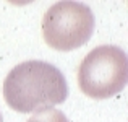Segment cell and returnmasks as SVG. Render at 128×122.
Returning a JSON list of instances; mask_svg holds the SVG:
<instances>
[{
    "mask_svg": "<svg viewBox=\"0 0 128 122\" xmlns=\"http://www.w3.org/2000/svg\"><path fill=\"white\" fill-rule=\"evenodd\" d=\"M3 96L13 111L28 114L62 104L68 96V86L55 65L28 60L10 70L3 81Z\"/></svg>",
    "mask_w": 128,
    "mask_h": 122,
    "instance_id": "obj_1",
    "label": "cell"
},
{
    "mask_svg": "<svg viewBox=\"0 0 128 122\" xmlns=\"http://www.w3.org/2000/svg\"><path fill=\"white\" fill-rule=\"evenodd\" d=\"M128 60L117 46H99L83 59L78 69L81 91L94 99H107L126 86Z\"/></svg>",
    "mask_w": 128,
    "mask_h": 122,
    "instance_id": "obj_2",
    "label": "cell"
},
{
    "mask_svg": "<svg viewBox=\"0 0 128 122\" xmlns=\"http://www.w3.org/2000/svg\"><path fill=\"white\" fill-rule=\"evenodd\" d=\"M94 31V15L86 3L57 2L42 18V36L52 49L68 52L84 46Z\"/></svg>",
    "mask_w": 128,
    "mask_h": 122,
    "instance_id": "obj_3",
    "label": "cell"
},
{
    "mask_svg": "<svg viewBox=\"0 0 128 122\" xmlns=\"http://www.w3.org/2000/svg\"><path fill=\"white\" fill-rule=\"evenodd\" d=\"M28 122H68V119L62 111L55 107H47V109L38 111L34 116L29 117Z\"/></svg>",
    "mask_w": 128,
    "mask_h": 122,
    "instance_id": "obj_4",
    "label": "cell"
},
{
    "mask_svg": "<svg viewBox=\"0 0 128 122\" xmlns=\"http://www.w3.org/2000/svg\"><path fill=\"white\" fill-rule=\"evenodd\" d=\"M0 122H3V117H2V112H0Z\"/></svg>",
    "mask_w": 128,
    "mask_h": 122,
    "instance_id": "obj_5",
    "label": "cell"
}]
</instances>
